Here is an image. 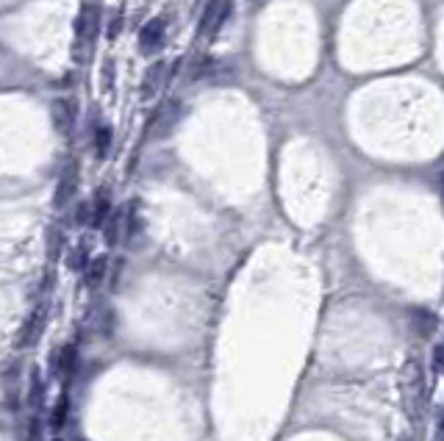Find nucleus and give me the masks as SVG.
Instances as JSON below:
<instances>
[{"mask_svg":"<svg viewBox=\"0 0 444 441\" xmlns=\"http://www.w3.org/2000/svg\"><path fill=\"white\" fill-rule=\"evenodd\" d=\"M400 389H403V405H406V414L411 422L419 419V411L425 405V375L419 369L417 358H408L406 369H403V380H400Z\"/></svg>","mask_w":444,"mask_h":441,"instance_id":"f257e3e1","label":"nucleus"},{"mask_svg":"<svg viewBox=\"0 0 444 441\" xmlns=\"http://www.w3.org/2000/svg\"><path fill=\"white\" fill-rule=\"evenodd\" d=\"M95 26H98V6L95 3H83V9H81L78 14V23H76V39H78L76 58H83V45H89L95 39Z\"/></svg>","mask_w":444,"mask_h":441,"instance_id":"f03ea898","label":"nucleus"},{"mask_svg":"<svg viewBox=\"0 0 444 441\" xmlns=\"http://www.w3.org/2000/svg\"><path fill=\"white\" fill-rule=\"evenodd\" d=\"M228 14H231V0H209V3H206V11H203V17H200L197 33H200V36H211L217 28L225 23Z\"/></svg>","mask_w":444,"mask_h":441,"instance_id":"7ed1b4c3","label":"nucleus"},{"mask_svg":"<svg viewBox=\"0 0 444 441\" xmlns=\"http://www.w3.org/2000/svg\"><path fill=\"white\" fill-rule=\"evenodd\" d=\"M164 33H167V20L164 17L148 20L145 28L139 31V48H142V53H156L164 45Z\"/></svg>","mask_w":444,"mask_h":441,"instance_id":"20e7f679","label":"nucleus"},{"mask_svg":"<svg viewBox=\"0 0 444 441\" xmlns=\"http://www.w3.org/2000/svg\"><path fill=\"white\" fill-rule=\"evenodd\" d=\"M178 117H181V105L175 103V100L164 103L156 114H153V120H150V133H158V136L170 133V128L178 123Z\"/></svg>","mask_w":444,"mask_h":441,"instance_id":"39448f33","label":"nucleus"},{"mask_svg":"<svg viewBox=\"0 0 444 441\" xmlns=\"http://www.w3.org/2000/svg\"><path fill=\"white\" fill-rule=\"evenodd\" d=\"M76 100H70V98H58L56 103H53V123H56V128L61 130V133H70L73 125H76Z\"/></svg>","mask_w":444,"mask_h":441,"instance_id":"423d86ee","label":"nucleus"},{"mask_svg":"<svg viewBox=\"0 0 444 441\" xmlns=\"http://www.w3.org/2000/svg\"><path fill=\"white\" fill-rule=\"evenodd\" d=\"M164 83H167V64H164V61L150 64L148 73H145V81H142V98H145V100H148V98H156L158 92L164 89Z\"/></svg>","mask_w":444,"mask_h":441,"instance_id":"0eeeda50","label":"nucleus"},{"mask_svg":"<svg viewBox=\"0 0 444 441\" xmlns=\"http://www.w3.org/2000/svg\"><path fill=\"white\" fill-rule=\"evenodd\" d=\"M76 183H78V167H67L61 181H58V192H56V206H64L73 194H76Z\"/></svg>","mask_w":444,"mask_h":441,"instance_id":"6e6552de","label":"nucleus"},{"mask_svg":"<svg viewBox=\"0 0 444 441\" xmlns=\"http://www.w3.org/2000/svg\"><path fill=\"white\" fill-rule=\"evenodd\" d=\"M73 369H76V347L67 344V347H61V350L53 356V372L67 378V375H73Z\"/></svg>","mask_w":444,"mask_h":441,"instance_id":"1a4fd4ad","label":"nucleus"},{"mask_svg":"<svg viewBox=\"0 0 444 441\" xmlns=\"http://www.w3.org/2000/svg\"><path fill=\"white\" fill-rule=\"evenodd\" d=\"M105 266H108V259H105V256H98V259L86 261V286H89V289H98V286L103 284Z\"/></svg>","mask_w":444,"mask_h":441,"instance_id":"9d476101","label":"nucleus"},{"mask_svg":"<svg viewBox=\"0 0 444 441\" xmlns=\"http://www.w3.org/2000/svg\"><path fill=\"white\" fill-rule=\"evenodd\" d=\"M92 206V217H89V222L95 225V228H100L105 219H108V214H111V203H108V194L100 192L98 194V200L95 203H89Z\"/></svg>","mask_w":444,"mask_h":441,"instance_id":"9b49d317","label":"nucleus"},{"mask_svg":"<svg viewBox=\"0 0 444 441\" xmlns=\"http://www.w3.org/2000/svg\"><path fill=\"white\" fill-rule=\"evenodd\" d=\"M42 333V311L33 313V319L26 325V331H23V336H20V347H28V344H33L36 336Z\"/></svg>","mask_w":444,"mask_h":441,"instance_id":"f8f14e48","label":"nucleus"},{"mask_svg":"<svg viewBox=\"0 0 444 441\" xmlns=\"http://www.w3.org/2000/svg\"><path fill=\"white\" fill-rule=\"evenodd\" d=\"M433 328H436V319H433V313L417 311V331H419V336H430V333H433Z\"/></svg>","mask_w":444,"mask_h":441,"instance_id":"ddd939ff","label":"nucleus"},{"mask_svg":"<svg viewBox=\"0 0 444 441\" xmlns=\"http://www.w3.org/2000/svg\"><path fill=\"white\" fill-rule=\"evenodd\" d=\"M108 142H111V130L105 128H98L95 133V150H98V156H105V150H108Z\"/></svg>","mask_w":444,"mask_h":441,"instance_id":"4468645a","label":"nucleus"},{"mask_svg":"<svg viewBox=\"0 0 444 441\" xmlns=\"http://www.w3.org/2000/svg\"><path fill=\"white\" fill-rule=\"evenodd\" d=\"M67 394H61V400H58V405H56V411H53V425L56 427H61L64 425V419H67Z\"/></svg>","mask_w":444,"mask_h":441,"instance_id":"2eb2a0df","label":"nucleus"},{"mask_svg":"<svg viewBox=\"0 0 444 441\" xmlns=\"http://www.w3.org/2000/svg\"><path fill=\"white\" fill-rule=\"evenodd\" d=\"M31 403H33V408H39V403H42V378L36 372L31 378Z\"/></svg>","mask_w":444,"mask_h":441,"instance_id":"dca6fc26","label":"nucleus"},{"mask_svg":"<svg viewBox=\"0 0 444 441\" xmlns=\"http://www.w3.org/2000/svg\"><path fill=\"white\" fill-rule=\"evenodd\" d=\"M70 266H73V269H83V266H86V244H78V247L73 250Z\"/></svg>","mask_w":444,"mask_h":441,"instance_id":"f3484780","label":"nucleus"},{"mask_svg":"<svg viewBox=\"0 0 444 441\" xmlns=\"http://www.w3.org/2000/svg\"><path fill=\"white\" fill-rule=\"evenodd\" d=\"M442 344H436V347H433V372H436V375H439V372H442Z\"/></svg>","mask_w":444,"mask_h":441,"instance_id":"a211bd4d","label":"nucleus"}]
</instances>
